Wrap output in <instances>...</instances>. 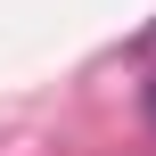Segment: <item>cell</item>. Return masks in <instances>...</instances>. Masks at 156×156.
<instances>
[{"label":"cell","mask_w":156,"mask_h":156,"mask_svg":"<svg viewBox=\"0 0 156 156\" xmlns=\"http://www.w3.org/2000/svg\"><path fill=\"white\" fill-rule=\"evenodd\" d=\"M148 123H156V74H148Z\"/></svg>","instance_id":"1"}]
</instances>
